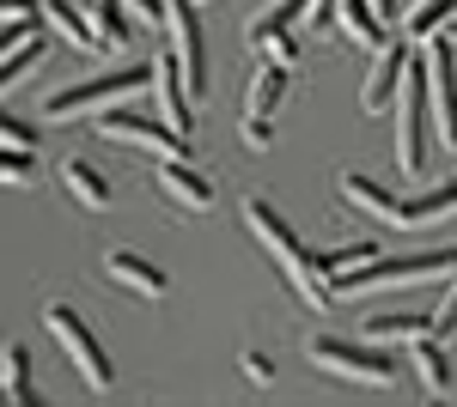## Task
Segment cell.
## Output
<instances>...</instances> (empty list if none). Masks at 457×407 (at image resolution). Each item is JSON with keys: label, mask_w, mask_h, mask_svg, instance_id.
Wrapping results in <instances>:
<instances>
[{"label": "cell", "mask_w": 457, "mask_h": 407, "mask_svg": "<svg viewBox=\"0 0 457 407\" xmlns=\"http://www.w3.org/2000/svg\"><path fill=\"white\" fill-rule=\"evenodd\" d=\"M238 134H245L250 152H269V146H275V116H245V122H238Z\"/></svg>", "instance_id": "obj_25"}, {"label": "cell", "mask_w": 457, "mask_h": 407, "mask_svg": "<svg viewBox=\"0 0 457 407\" xmlns=\"http://www.w3.org/2000/svg\"><path fill=\"white\" fill-rule=\"evenodd\" d=\"M452 19H457V0H415V6L403 12V37H409V43H433Z\"/></svg>", "instance_id": "obj_17"}, {"label": "cell", "mask_w": 457, "mask_h": 407, "mask_svg": "<svg viewBox=\"0 0 457 407\" xmlns=\"http://www.w3.org/2000/svg\"><path fill=\"white\" fill-rule=\"evenodd\" d=\"M409 61H415L409 43H385V49H372V73H366V85H360V110H366V116H385L390 103H396L403 79H409Z\"/></svg>", "instance_id": "obj_9"}, {"label": "cell", "mask_w": 457, "mask_h": 407, "mask_svg": "<svg viewBox=\"0 0 457 407\" xmlns=\"http://www.w3.org/2000/svg\"><path fill=\"white\" fill-rule=\"evenodd\" d=\"M415 371H421L427 395H452V359H445V340L439 335L415 340Z\"/></svg>", "instance_id": "obj_18"}, {"label": "cell", "mask_w": 457, "mask_h": 407, "mask_svg": "<svg viewBox=\"0 0 457 407\" xmlns=\"http://www.w3.org/2000/svg\"><path fill=\"white\" fill-rule=\"evenodd\" d=\"M153 85V68H116V73H92V79H79V85H62V92H49L43 98V116L49 122H73V116H86V110H104V103H122L146 92Z\"/></svg>", "instance_id": "obj_3"}, {"label": "cell", "mask_w": 457, "mask_h": 407, "mask_svg": "<svg viewBox=\"0 0 457 407\" xmlns=\"http://www.w3.org/2000/svg\"><path fill=\"white\" fill-rule=\"evenodd\" d=\"M43 0H0V19H31Z\"/></svg>", "instance_id": "obj_32"}, {"label": "cell", "mask_w": 457, "mask_h": 407, "mask_svg": "<svg viewBox=\"0 0 457 407\" xmlns=\"http://www.w3.org/2000/svg\"><path fill=\"white\" fill-rule=\"evenodd\" d=\"M427 122H433V110H427V49H421L409 61L403 92H396V165H403V176L427 170Z\"/></svg>", "instance_id": "obj_4"}, {"label": "cell", "mask_w": 457, "mask_h": 407, "mask_svg": "<svg viewBox=\"0 0 457 407\" xmlns=\"http://www.w3.org/2000/svg\"><path fill=\"white\" fill-rule=\"evenodd\" d=\"M245 232L275 262H281V273H287V286H293V298L305 310H336L342 298H336V286H329V273H317V262H312V243H299L293 238V225H287L281 213L269 201H245Z\"/></svg>", "instance_id": "obj_1"}, {"label": "cell", "mask_w": 457, "mask_h": 407, "mask_svg": "<svg viewBox=\"0 0 457 407\" xmlns=\"http://www.w3.org/2000/svg\"><path fill=\"white\" fill-rule=\"evenodd\" d=\"M0 377H6V402L31 407L37 389H31V353L19 346V340H6V353H0Z\"/></svg>", "instance_id": "obj_22"}, {"label": "cell", "mask_w": 457, "mask_h": 407, "mask_svg": "<svg viewBox=\"0 0 457 407\" xmlns=\"http://www.w3.org/2000/svg\"><path fill=\"white\" fill-rule=\"evenodd\" d=\"M336 25L348 31V43H360V49H385V19L372 12V0H336Z\"/></svg>", "instance_id": "obj_14"}, {"label": "cell", "mask_w": 457, "mask_h": 407, "mask_svg": "<svg viewBox=\"0 0 457 407\" xmlns=\"http://www.w3.org/2000/svg\"><path fill=\"white\" fill-rule=\"evenodd\" d=\"M37 176V159L25 152V146H0V189H31Z\"/></svg>", "instance_id": "obj_24"}, {"label": "cell", "mask_w": 457, "mask_h": 407, "mask_svg": "<svg viewBox=\"0 0 457 407\" xmlns=\"http://www.w3.org/2000/svg\"><path fill=\"white\" fill-rule=\"evenodd\" d=\"M37 61H43V31H31L19 49H12V55H0V92H6V85H19Z\"/></svg>", "instance_id": "obj_23"}, {"label": "cell", "mask_w": 457, "mask_h": 407, "mask_svg": "<svg viewBox=\"0 0 457 407\" xmlns=\"http://www.w3.org/2000/svg\"><path fill=\"white\" fill-rule=\"evenodd\" d=\"M153 183H159L183 213H208L213 207V183L202 176V170H189L183 159H159V165H153Z\"/></svg>", "instance_id": "obj_11"}, {"label": "cell", "mask_w": 457, "mask_h": 407, "mask_svg": "<svg viewBox=\"0 0 457 407\" xmlns=\"http://www.w3.org/2000/svg\"><path fill=\"white\" fill-rule=\"evenodd\" d=\"M98 134L146 146V152H159V159H183V152H189V134H177L165 116H141V110H98Z\"/></svg>", "instance_id": "obj_8"}, {"label": "cell", "mask_w": 457, "mask_h": 407, "mask_svg": "<svg viewBox=\"0 0 457 407\" xmlns=\"http://www.w3.org/2000/svg\"><path fill=\"white\" fill-rule=\"evenodd\" d=\"M43 329L55 335V346H62L73 365H79V377H86L92 389H110V383H116V365H110V353L98 346V335L86 329V316H79V310L49 305V310H43Z\"/></svg>", "instance_id": "obj_6"}, {"label": "cell", "mask_w": 457, "mask_h": 407, "mask_svg": "<svg viewBox=\"0 0 457 407\" xmlns=\"http://www.w3.org/2000/svg\"><path fill=\"white\" fill-rule=\"evenodd\" d=\"M439 37H445V43H452V49H457V19H452V25H445V31H439Z\"/></svg>", "instance_id": "obj_34"}, {"label": "cell", "mask_w": 457, "mask_h": 407, "mask_svg": "<svg viewBox=\"0 0 457 407\" xmlns=\"http://www.w3.org/2000/svg\"><path fill=\"white\" fill-rule=\"evenodd\" d=\"M238 365H245L250 383H275V359H269V353H256V346H245V353H238Z\"/></svg>", "instance_id": "obj_27"}, {"label": "cell", "mask_w": 457, "mask_h": 407, "mask_svg": "<svg viewBox=\"0 0 457 407\" xmlns=\"http://www.w3.org/2000/svg\"><path fill=\"white\" fill-rule=\"evenodd\" d=\"M305 6H312V0H269V6H262V12L250 19V31H245L250 55H256V49H262V43H269L275 31H293V25L305 19Z\"/></svg>", "instance_id": "obj_15"}, {"label": "cell", "mask_w": 457, "mask_h": 407, "mask_svg": "<svg viewBox=\"0 0 457 407\" xmlns=\"http://www.w3.org/2000/svg\"><path fill=\"white\" fill-rule=\"evenodd\" d=\"M372 12H378L385 25H396V19H403V12H396V0H372Z\"/></svg>", "instance_id": "obj_33"}, {"label": "cell", "mask_w": 457, "mask_h": 407, "mask_svg": "<svg viewBox=\"0 0 457 407\" xmlns=\"http://www.w3.org/2000/svg\"><path fill=\"white\" fill-rule=\"evenodd\" d=\"M256 55H269V61H287V68H293V61H299V43H293V31H275Z\"/></svg>", "instance_id": "obj_28"}, {"label": "cell", "mask_w": 457, "mask_h": 407, "mask_svg": "<svg viewBox=\"0 0 457 407\" xmlns=\"http://www.w3.org/2000/svg\"><path fill=\"white\" fill-rule=\"evenodd\" d=\"M336 25V0H312L305 6V31H329Z\"/></svg>", "instance_id": "obj_31"}, {"label": "cell", "mask_w": 457, "mask_h": 407, "mask_svg": "<svg viewBox=\"0 0 457 407\" xmlns=\"http://www.w3.org/2000/svg\"><path fill=\"white\" fill-rule=\"evenodd\" d=\"M62 183H68V195L86 207V213H104V207H110V183L92 165H79V159H73V165H62Z\"/></svg>", "instance_id": "obj_21"}, {"label": "cell", "mask_w": 457, "mask_h": 407, "mask_svg": "<svg viewBox=\"0 0 457 407\" xmlns=\"http://www.w3.org/2000/svg\"><path fill=\"white\" fill-rule=\"evenodd\" d=\"M153 92H159V116L171 122L177 134H189V122H195V98H189V85H183V61H177V49L153 61Z\"/></svg>", "instance_id": "obj_10"}, {"label": "cell", "mask_w": 457, "mask_h": 407, "mask_svg": "<svg viewBox=\"0 0 457 407\" xmlns=\"http://www.w3.org/2000/svg\"><path fill=\"white\" fill-rule=\"evenodd\" d=\"M122 6H129V0H86V19H92V31L104 37V49H129V37H135V25H129Z\"/></svg>", "instance_id": "obj_19"}, {"label": "cell", "mask_w": 457, "mask_h": 407, "mask_svg": "<svg viewBox=\"0 0 457 407\" xmlns=\"http://www.w3.org/2000/svg\"><path fill=\"white\" fill-rule=\"evenodd\" d=\"M305 353H312V365L317 371H329V377H348V383H390L396 377V365H390L385 353H378V340H342V335H312L305 340Z\"/></svg>", "instance_id": "obj_5"}, {"label": "cell", "mask_w": 457, "mask_h": 407, "mask_svg": "<svg viewBox=\"0 0 457 407\" xmlns=\"http://www.w3.org/2000/svg\"><path fill=\"white\" fill-rule=\"evenodd\" d=\"M104 273L116 280V286L141 292V298H165V292H171V280H165V268H153L146 256H135V249H110V256H104Z\"/></svg>", "instance_id": "obj_12"}, {"label": "cell", "mask_w": 457, "mask_h": 407, "mask_svg": "<svg viewBox=\"0 0 457 407\" xmlns=\"http://www.w3.org/2000/svg\"><path fill=\"white\" fill-rule=\"evenodd\" d=\"M0 402H6V377H0Z\"/></svg>", "instance_id": "obj_35"}, {"label": "cell", "mask_w": 457, "mask_h": 407, "mask_svg": "<svg viewBox=\"0 0 457 407\" xmlns=\"http://www.w3.org/2000/svg\"><path fill=\"white\" fill-rule=\"evenodd\" d=\"M287 85H293V68H287V61H256L250 92H245V116H275L281 98H287Z\"/></svg>", "instance_id": "obj_13"}, {"label": "cell", "mask_w": 457, "mask_h": 407, "mask_svg": "<svg viewBox=\"0 0 457 407\" xmlns=\"http://www.w3.org/2000/svg\"><path fill=\"white\" fill-rule=\"evenodd\" d=\"M427 110H433V134L445 152H457V55L445 37L427 43Z\"/></svg>", "instance_id": "obj_7"}, {"label": "cell", "mask_w": 457, "mask_h": 407, "mask_svg": "<svg viewBox=\"0 0 457 407\" xmlns=\"http://www.w3.org/2000/svg\"><path fill=\"white\" fill-rule=\"evenodd\" d=\"M31 31H37L31 19H0V55H12V49H19Z\"/></svg>", "instance_id": "obj_30"}, {"label": "cell", "mask_w": 457, "mask_h": 407, "mask_svg": "<svg viewBox=\"0 0 457 407\" xmlns=\"http://www.w3.org/2000/svg\"><path fill=\"white\" fill-rule=\"evenodd\" d=\"M0 146H25V152H37V128H31V122H19V116H6V110H0Z\"/></svg>", "instance_id": "obj_26"}, {"label": "cell", "mask_w": 457, "mask_h": 407, "mask_svg": "<svg viewBox=\"0 0 457 407\" xmlns=\"http://www.w3.org/2000/svg\"><path fill=\"white\" fill-rule=\"evenodd\" d=\"M195 6H208V0H195Z\"/></svg>", "instance_id": "obj_36"}, {"label": "cell", "mask_w": 457, "mask_h": 407, "mask_svg": "<svg viewBox=\"0 0 457 407\" xmlns=\"http://www.w3.org/2000/svg\"><path fill=\"white\" fill-rule=\"evenodd\" d=\"M433 335H439V340H452V335H457V286L445 292V305L433 310Z\"/></svg>", "instance_id": "obj_29"}, {"label": "cell", "mask_w": 457, "mask_h": 407, "mask_svg": "<svg viewBox=\"0 0 457 407\" xmlns=\"http://www.w3.org/2000/svg\"><path fill=\"white\" fill-rule=\"evenodd\" d=\"M336 189H342V201H348V207L372 213V219H385V225H396V232H421V225H433V219H452V213H457V183H433V189H421V195H390V189H378L372 176L342 170Z\"/></svg>", "instance_id": "obj_2"}, {"label": "cell", "mask_w": 457, "mask_h": 407, "mask_svg": "<svg viewBox=\"0 0 457 407\" xmlns=\"http://www.w3.org/2000/svg\"><path fill=\"white\" fill-rule=\"evenodd\" d=\"M43 25H49L55 37H68L73 49H86V55H92V49L104 43V37L92 31V19H86V6H62V0H49V6H43Z\"/></svg>", "instance_id": "obj_16"}, {"label": "cell", "mask_w": 457, "mask_h": 407, "mask_svg": "<svg viewBox=\"0 0 457 407\" xmlns=\"http://www.w3.org/2000/svg\"><path fill=\"white\" fill-rule=\"evenodd\" d=\"M360 335L378 340V346H385V340H409V346H415L421 335H433V316H409V310H390V316H372V322H366Z\"/></svg>", "instance_id": "obj_20"}]
</instances>
